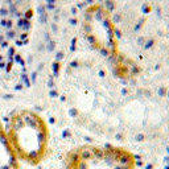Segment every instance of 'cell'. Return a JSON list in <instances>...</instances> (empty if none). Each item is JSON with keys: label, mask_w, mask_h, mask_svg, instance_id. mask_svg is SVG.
Returning <instances> with one entry per match:
<instances>
[{"label": "cell", "mask_w": 169, "mask_h": 169, "mask_svg": "<svg viewBox=\"0 0 169 169\" xmlns=\"http://www.w3.org/2000/svg\"><path fill=\"white\" fill-rule=\"evenodd\" d=\"M6 130L20 161L37 165L45 158L50 132L46 120L37 111L31 108L16 110L9 116Z\"/></svg>", "instance_id": "obj_1"}, {"label": "cell", "mask_w": 169, "mask_h": 169, "mask_svg": "<svg viewBox=\"0 0 169 169\" xmlns=\"http://www.w3.org/2000/svg\"><path fill=\"white\" fill-rule=\"evenodd\" d=\"M0 169H20V160L9 141L7 130L0 122Z\"/></svg>", "instance_id": "obj_3"}, {"label": "cell", "mask_w": 169, "mask_h": 169, "mask_svg": "<svg viewBox=\"0 0 169 169\" xmlns=\"http://www.w3.org/2000/svg\"><path fill=\"white\" fill-rule=\"evenodd\" d=\"M67 169H135V155L119 145L86 144L66 156Z\"/></svg>", "instance_id": "obj_2"}]
</instances>
